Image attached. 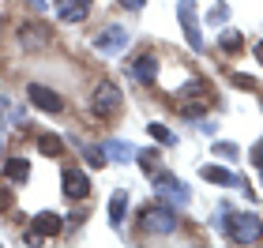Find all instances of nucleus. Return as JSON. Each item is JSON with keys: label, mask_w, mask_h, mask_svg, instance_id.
I'll return each mask as SVG.
<instances>
[{"label": "nucleus", "mask_w": 263, "mask_h": 248, "mask_svg": "<svg viewBox=\"0 0 263 248\" xmlns=\"http://www.w3.org/2000/svg\"><path fill=\"white\" fill-rule=\"evenodd\" d=\"M173 230H177L173 203H147L139 211V233H147V237H170Z\"/></svg>", "instance_id": "nucleus-1"}, {"label": "nucleus", "mask_w": 263, "mask_h": 248, "mask_svg": "<svg viewBox=\"0 0 263 248\" xmlns=\"http://www.w3.org/2000/svg\"><path fill=\"white\" fill-rule=\"evenodd\" d=\"M222 226H226V237L233 244H256L263 237L259 215H248V211H230V215L222 218Z\"/></svg>", "instance_id": "nucleus-2"}, {"label": "nucleus", "mask_w": 263, "mask_h": 248, "mask_svg": "<svg viewBox=\"0 0 263 248\" xmlns=\"http://www.w3.org/2000/svg\"><path fill=\"white\" fill-rule=\"evenodd\" d=\"M121 105H124V94H121V87H117L113 79H105V83L94 87V98H90L94 117H117V113H121Z\"/></svg>", "instance_id": "nucleus-3"}, {"label": "nucleus", "mask_w": 263, "mask_h": 248, "mask_svg": "<svg viewBox=\"0 0 263 248\" xmlns=\"http://www.w3.org/2000/svg\"><path fill=\"white\" fill-rule=\"evenodd\" d=\"M49 27L45 23H19V49H27V53H42V49H49Z\"/></svg>", "instance_id": "nucleus-4"}, {"label": "nucleus", "mask_w": 263, "mask_h": 248, "mask_svg": "<svg viewBox=\"0 0 263 248\" xmlns=\"http://www.w3.org/2000/svg\"><path fill=\"white\" fill-rule=\"evenodd\" d=\"M61 226L64 222L49 215V211H42V215H34L30 218V233H27V241L30 244H38V241H49V237H61Z\"/></svg>", "instance_id": "nucleus-5"}, {"label": "nucleus", "mask_w": 263, "mask_h": 248, "mask_svg": "<svg viewBox=\"0 0 263 248\" xmlns=\"http://www.w3.org/2000/svg\"><path fill=\"white\" fill-rule=\"evenodd\" d=\"M61 188H64L68 199H76V203H79V199L90 196V177L83 173V169H64L61 173Z\"/></svg>", "instance_id": "nucleus-6"}, {"label": "nucleus", "mask_w": 263, "mask_h": 248, "mask_svg": "<svg viewBox=\"0 0 263 248\" xmlns=\"http://www.w3.org/2000/svg\"><path fill=\"white\" fill-rule=\"evenodd\" d=\"M27 94H30V102L38 105L42 113H61V109H64V98H61L57 90L42 87V83H30V87H27Z\"/></svg>", "instance_id": "nucleus-7"}, {"label": "nucleus", "mask_w": 263, "mask_h": 248, "mask_svg": "<svg viewBox=\"0 0 263 248\" xmlns=\"http://www.w3.org/2000/svg\"><path fill=\"white\" fill-rule=\"evenodd\" d=\"M53 8L61 23H83L90 15V0H53Z\"/></svg>", "instance_id": "nucleus-8"}, {"label": "nucleus", "mask_w": 263, "mask_h": 248, "mask_svg": "<svg viewBox=\"0 0 263 248\" xmlns=\"http://www.w3.org/2000/svg\"><path fill=\"white\" fill-rule=\"evenodd\" d=\"M154 188H158L162 196H173V203H184L188 199V188L181 181H173V173H154Z\"/></svg>", "instance_id": "nucleus-9"}, {"label": "nucleus", "mask_w": 263, "mask_h": 248, "mask_svg": "<svg viewBox=\"0 0 263 248\" xmlns=\"http://www.w3.org/2000/svg\"><path fill=\"white\" fill-rule=\"evenodd\" d=\"M132 75H136L139 83H147V87H151V83L158 79V61H154L151 53H143V56H136V61H132Z\"/></svg>", "instance_id": "nucleus-10"}, {"label": "nucleus", "mask_w": 263, "mask_h": 248, "mask_svg": "<svg viewBox=\"0 0 263 248\" xmlns=\"http://www.w3.org/2000/svg\"><path fill=\"white\" fill-rule=\"evenodd\" d=\"M124 42H128V34L121 27H109V30H102L98 38H94V45H98L102 53H113V49H124Z\"/></svg>", "instance_id": "nucleus-11"}, {"label": "nucleus", "mask_w": 263, "mask_h": 248, "mask_svg": "<svg viewBox=\"0 0 263 248\" xmlns=\"http://www.w3.org/2000/svg\"><path fill=\"white\" fill-rule=\"evenodd\" d=\"M192 11H196V4H192V0H181V23H184L188 45H192V49H199V45H203V38H199V30H196V19H192Z\"/></svg>", "instance_id": "nucleus-12"}, {"label": "nucleus", "mask_w": 263, "mask_h": 248, "mask_svg": "<svg viewBox=\"0 0 263 248\" xmlns=\"http://www.w3.org/2000/svg\"><path fill=\"white\" fill-rule=\"evenodd\" d=\"M199 177H203V181H211V184H222V188H226V184H230V188L237 184V173L226 169V165H203Z\"/></svg>", "instance_id": "nucleus-13"}, {"label": "nucleus", "mask_w": 263, "mask_h": 248, "mask_svg": "<svg viewBox=\"0 0 263 248\" xmlns=\"http://www.w3.org/2000/svg\"><path fill=\"white\" fill-rule=\"evenodd\" d=\"M4 177H8L11 184H23V181L30 177V162H27V158H11V162L4 165Z\"/></svg>", "instance_id": "nucleus-14"}, {"label": "nucleus", "mask_w": 263, "mask_h": 248, "mask_svg": "<svg viewBox=\"0 0 263 248\" xmlns=\"http://www.w3.org/2000/svg\"><path fill=\"white\" fill-rule=\"evenodd\" d=\"M105 158H113V162H132V158H136V150H132L124 139H113V143H105Z\"/></svg>", "instance_id": "nucleus-15"}, {"label": "nucleus", "mask_w": 263, "mask_h": 248, "mask_svg": "<svg viewBox=\"0 0 263 248\" xmlns=\"http://www.w3.org/2000/svg\"><path fill=\"white\" fill-rule=\"evenodd\" d=\"M124 203H128L124 188H121V192H113V199H109V222H113V226H121V222H124Z\"/></svg>", "instance_id": "nucleus-16"}, {"label": "nucleus", "mask_w": 263, "mask_h": 248, "mask_svg": "<svg viewBox=\"0 0 263 248\" xmlns=\"http://www.w3.org/2000/svg\"><path fill=\"white\" fill-rule=\"evenodd\" d=\"M38 147H42L45 158H61V155H64V139H61V136H42Z\"/></svg>", "instance_id": "nucleus-17"}, {"label": "nucleus", "mask_w": 263, "mask_h": 248, "mask_svg": "<svg viewBox=\"0 0 263 248\" xmlns=\"http://www.w3.org/2000/svg\"><path fill=\"white\" fill-rule=\"evenodd\" d=\"M147 132H151L154 143H162V147H173V143H177V136H173L165 124H147Z\"/></svg>", "instance_id": "nucleus-18"}, {"label": "nucleus", "mask_w": 263, "mask_h": 248, "mask_svg": "<svg viewBox=\"0 0 263 248\" xmlns=\"http://www.w3.org/2000/svg\"><path fill=\"white\" fill-rule=\"evenodd\" d=\"M218 45H222L226 53H237V49H241V34H237V30H222Z\"/></svg>", "instance_id": "nucleus-19"}, {"label": "nucleus", "mask_w": 263, "mask_h": 248, "mask_svg": "<svg viewBox=\"0 0 263 248\" xmlns=\"http://www.w3.org/2000/svg\"><path fill=\"white\" fill-rule=\"evenodd\" d=\"M214 155L233 162V158H237V147H233V143H226V139H218V143H214Z\"/></svg>", "instance_id": "nucleus-20"}, {"label": "nucleus", "mask_w": 263, "mask_h": 248, "mask_svg": "<svg viewBox=\"0 0 263 248\" xmlns=\"http://www.w3.org/2000/svg\"><path fill=\"white\" fill-rule=\"evenodd\" d=\"M83 155H87L90 165H105V162H109V158H105V150H98V147H83Z\"/></svg>", "instance_id": "nucleus-21"}, {"label": "nucleus", "mask_w": 263, "mask_h": 248, "mask_svg": "<svg viewBox=\"0 0 263 248\" xmlns=\"http://www.w3.org/2000/svg\"><path fill=\"white\" fill-rule=\"evenodd\" d=\"M233 83H237L241 90H256V79H252V75H233Z\"/></svg>", "instance_id": "nucleus-22"}, {"label": "nucleus", "mask_w": 263, "mask_h": 248, "mask_svg": "<svg viewBox=\"0 0 263 248\" xmlns=\"http://www.w3.org/2000/svg\"><path fill=\"white\" fill-rule=\"evenodd\" d=\"M252 165H256V169H263V139L252 147Z\"/></svg>", "instance_id": "nucleus-23"}, {"label": "nucleus", "mask_w": 263, "mask_h": 248, "mask_svg": "<svg viewBox=\"0 0 263 248\" xmlns=\"http://www.w3.org/2000/svg\"><path fill=\"white\" fill-rule=\"evenodd\" d=\"M121 8H132V11H136V8H143V0H121Z\"/></svg>", "instance_id": "nucleus-24"}, {"label": "nucleus", "mask_w": 263, "mask_h": 248, "mask_svg": "<svg viewBox=\"0 0 263 248\" xmlns=\"http://www.w3.org/2000/svg\"><path fill=\"white\" fill-rule=\"evenodd\" d=\"M256 61L263 64V42H256Z\"/></svg>", "instance_id": "nucleus-25"}, {"label": "nucleus", "mask_w": 263, "mask_h": 248, "mask_svg": "<svg viewBox=\"0 0 263 248\" xmlns=\"http://www.w3.org/2000/svg\"><path fill=\"white\" fill-rule=\"evenodd\" d=\"M0 27H4V19H0Z\"/></svg>", "instance_id": "nucleus-26"}]
</instances>
